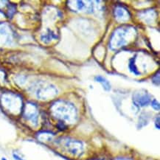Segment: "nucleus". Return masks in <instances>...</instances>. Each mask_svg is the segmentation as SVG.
Segmentation results:
<instances>
[{"instance_id": "obj_1", "label": "nucleus", "mask_w": 160, "mask_h": 160, "mask_svg": "<svg viewBox=\"0 0 160 160\" xmlns=\"http://www.w3.org/2000/svg\"><path fill=\"white\" fill-rule=\"evenodd\" d=\"M134 103L135 106L137 107H143L146 106L151 103V97L147 93L141 94L140 92L136 93L134 95Z\"/></svg>"}, {"instance_id": "obj_2", "label": "nucleus", "mask_w": 160, "mask_h": 160, "mask_svg": "<svg viewBox=\"0 0 160 160\" xmlns=\"http://www.w3.org/2000/svg\"><path fill=\"white\" fill-rule=\"evenodd\" d=\"M95 81L96 82H98L100 83L103 86V88L104 89V90H106V92H109L111 90V83L107 79H106L104 77L100 75H97L95 77Z\"/></svg>"}, {"instance_id": "obj_3", "label": "nucleus", "mask_w": 160, "mask_h": 160, "mask_svg": "<svg viewBox=\"0 0 160 160\" xmlns=\"http://www.w3.org/2000/svg\"><path fill=\"white\" fill-rule=\"evenodd\" d=\"M135 60H136V56H134V58H131L129 61V67L131 72L134 73L136 75H140V72H139V70L137 69V67H136V64H135Z\"/></svg>"}, {"instance_id": "obj_4", "label": "nucleus", "mask_w": 160, "mask_h": 160, "mask_svg": "<svg viewBox=\"0 0 160 160\" xmlns=\"http://www.w3.org/2000/svg\"><path fill=\"white\" fill-rule=\"evenodd\" d=\"M152 82L156 85V86H159V71H158L157 74H155L154 77L152 78Z\"/></svg>"}, {"instance_id": "obj_5", "label": "nucleus", "mask_w": 160, "mask_h": 160, "mask_svg": "<svg viewBox=\"0 0 160 160\" xmlns=\"http://www.w3.org/2000/svg\"><path fill=\"white\" fill-rule=\"evenodd\" d=\"M151 106L154 110H156V111H159L160 105L156 100H153L151 101Z\"/></svg>"}, {"instance_id": "obj_6", "label": "nucleus", "mask_w": 160, "mask_h": 160, "mask_svg": "<svg viewBox=\"0 0 160 160\" xmlns=\"http://www.w3.org/2000/svg\"><path fill=\"white\" fill-rule=\"evenodd\" d=\"M13 157L15 160H25L24 159H23L22 157H21L19 154H16V153H13Z\"/></svg>"}, {"instance_id": "obj_7", "label": "nucleus", "mask_w": 160, "mask_h": 160, "mask_svg": "<svg viewBox=\"0 0 160 160\" xmlns=\"http://www.w3.org/2000/svg\"><path fill=\"white\" fill-rule=\"evenodd\" d=\"M155 126L157 129H160V125H159V117L158 116L157 118H156L155 120Z\"/></svg>"}, {"instance_id": "obj_8", "label": "nucleus", "mask_w": 160, "mask_h": 160, "mask_svg": "<svg viewBox=\"0 0 160 160\" xmlns=\"http://www.w3.org/2000/svg\"><path fill=\"white\" fill-rule=\"evenodd\" d=\"M2 160H7V159L5 157H2Z\"/></svg>"}]
</instances>
